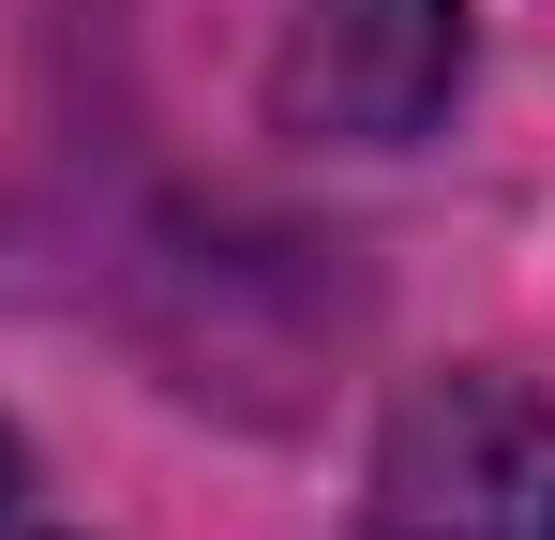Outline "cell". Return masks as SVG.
<instances>
[{
	"mask_svg": "<svg viewBox=\"0 0 555 540\" xmlns=\"http://www.w3.org/2000/svg\"><path fill=\"white\" fill-rule=\"evenodd\" d=\"M465 90V0H300L285 30V120L315 151H405Z\"/></svg>",
	"mask_w": 555,
	"mask_h": 540,
	"instance_id": "2",
	"label": "cell"
},
{
	"mask_svg": "<svg viewBox=\"0 0 555 540\" xmlns=\"http://www.w3.org/2000/svg\"><path fill=\"white\" fill-rule=\"evenodd\" d=\"M0 511H15V436H0Z\"/></svg>",
	"mask_w": 555,
	"mask_h": 540,
	"instance_id": "3",
	"label": "cell"
},
{
	"mask_svg": "<svg viewBox=\"0 0 555 540\" xmlns=\"http://www.w3.org/2000/svg\"><path fill=\"white\" fill-rule=\"evenodd\" d=\"M375 540H555V406L511 375H421L375 436Z\"/></svg>",
	"mask_w": 555,
	"mask_h": 540,
	"instance_id": "1",
	"label": "cell"
}]
</instances>
